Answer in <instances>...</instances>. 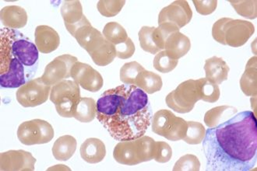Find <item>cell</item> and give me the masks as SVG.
<instances>
[{
  "label": "cell",
  "instance_id": "cell-1",
  "mask_svg": "<svg viewBox=\"0 0 257 171\" xmlns=\"http://www.w3.org/2000/svg\"><path fill=\"white\" fill-rule=\"evenodd\" d=\"M207 171H248L257 160L256 116L249 111L208 128L203 142Z\"/></svg>",
  "mask_w": 257,
  "mask_h": 171
},
{
  "label": "cell",
  "instance_id": "cell-2",
  "mask_svg": "<svg viewBox=\"0 0 257 171\" xmlns=\"http://www.w3.org/2000/svg\"><path fill=\"white\" fill-rule=\"evenodd\" d=\"M96 118L118 142L145 135L152 121L148 94L135 85H121L102 93Z\"/></svg>",
  "mask_w": 257,
  "mask_h": 171
},
{
  "label": "cell",
  "instance_id": "cell-3",
  "mask_svg": "<svg viewBox=\"0 0 257 171\" xmlns=\"http://www.w3.org/2000/svg\"><path fill=\"white\" fill-rule=\"evenodd\" d=\"M39 51L18 30H0V84L18 88L30 81L39 66Z\"/></svg>",
  "mask_w": 257,
  "mask_h": 171
},
{
  "label": "cell",
  "instance_id": "cell-4",
  "mask_svg": "<svg viewBox=\"0 0 257 171\" xmlns=\"http://www.w3.org/2000/svg\"><path fill=\"white\" fill-rule=\"evenodd\" d=\"M156 142L143 135L136 139L122 141L115 145L113 157L120 164L135 166L155 159Z\"/></svg>",
  "mask_w": 257,
  "mask_h": 171
},
{
  "label": "cell",
  "instance_id": "cell-5",
  "mask_svg": "<svg viewBox=\"0 0 257 171\" xmlns=\"http://www.w3.org/2000/svg\"><path fill=\"white\" fill-rule=\"evenodd\" d=\"M80 86L76 82L65 80L52 87L49 99L63 118H73L80 101Z\"/></svg>",
  "mask_w": 257,
  "mask_h": 171
},
{
  "label": "cell",
  "instance_id": "cell-6",
  "mask_svg": "<svg viewBox=\"0 0 257 171\" xmlns=\"http://www.w3.org/2000/svg\"><path fill=\"white\" fill-rule=\"evenodd\" d=\"M152 131L170 141L183 140L187 131V121L176 117L169 110H160L152 117Z\"/></svg>",
  "mask_w": 257,
  "mask_h": 171
},
{
  "label": "cell",
  "instance_id": "cell-7",
  "mask_svg": "<svg viewBox=\"0 0 257 171\" xmlns=\"http://www.w3.org/2000/svg\"><path fill=\"white\" fill-rule=\"evenodd\" d=\"M201 100L198 80H188L168 94L165 101L168 107L180 114L190 112L197 101Z\"/></svg>",
  "mask_w": 257,
  "mask_h": 171
},
{
  "label": "cell",
  "instance_id": "cell-8",
  "mask_svg": "<svg viewBox=\"0 0 257 171\" xmlns=\"http://www.w3.org/2000/svg\"><path fill=\"white\" fill-rule=\"evenodd\" d=\"M54 129L48 121L34 119L20 124L18 138L24 145H40L51 142L54 137Z\"/></svg>",
  "mask_w": 257,
  "mask_h": 171
},
{
  "label": "cell",
  "instance_id": "cell-9",
  "mask_svg": "<svg viewBox=\"0 0 257 171\" xmlns=\"http://www.w3.org/2000/svg\"><path fill=\"white\" fill-rule=\"evenodd\" d=\"M52 90L42 81V78L30 80L18 89L16 93L17 100L24 107H34L47 101Z\"/></svg>",
  "mask_w": 257,
  "mask_h": 171
},
{
  "label": "cell",
  "instance_id": "cell-10",
  "mask_svg": "<svg viewBox=\"0 0 257 171\" xmlns=\"http://www.w3.org/2000/svg\"><path fill=\"white\" fill-rule=\"evenodd\" d=\"M77 58L70 55L58 56L49 62L45 69L42 80L48 86H55L57 83L71 77V69Z\"/></svg>",
  "mask_w": 257,
  "mask_h": 171
},
{
  "label": "cell",
  "instance_id": "cell-11",
  "mask_svg": "<svg viewBox=\"0 0 257 171\" xmlns=\"http://www.w3.org/2000/svg\"><path fill=\"white\" fill-rule=\"evenodd\" d=\"M71 77L80 87L90 92L99 91L104 84L101 75L90 65L83 62H75L71 69Z\"/></svg>",
  "mask_w": 257,
  "mask_h": 171
},
{
  "label": "cell",
  "instance_id": "cell-12",
  "mask_svg": "<svg viewBox=\"0 0 257 171\" xmlns=\"http://www.w3.org/2000/svg\"><path fill=\"white\" fill-rule=\"evenodd\" d=\"M226 45L238 48L245 45L255 32L252 23L242 20L230 19L224 26Z\"/></svg>",
  "mask_w": 257,
  "mask_h": 171
},
{
  "label": "cell",
  "instance_id": "cell-13",
  "mask_svg": "<svg viewBox=\"0 0 257 171\" xmlns=\"http://www.w3.org/2000/svg\"><path fill=\"white\" fill-rule=\"evenodd\" d=\"M193 18V11L186 1L179 0L165 7L158 15V25L172 23L179 28L187 25Z\"/></svg>",
  "mask_w": 257,
  "mask_h": 171
},
{
  "label": "cell",
  "instance_id": "cell-14",
  "mask_svg": "<svg viewBox=\"0 0 257 171\" xmlns=\"http://www.w3.org/2000/svg\"><path fill=\"white\" fill-rule=\"evenodd\" d=\"M36 159L25 150H10L0 154V169L5 171H33Z\"/></svg>",
  "mask_w": 257,
  "mask_h": 171
},
{
  "label": "cell",
  "instance_id": "cell-15",
  "mask_svg": "<svg viewBox=\"0 0 257 171\" xmlns=\"http://www.w3.org/2000/svg\"><path fill=\"white\" fill-rule=\"evenodd\" d=\"M68 32L88 54L104 38L99 31L91 26L86 17L78 25L69 30Z\"/></svg>",
  "mask_w": 257,
  "mask_h": 171
},
{
  "label": "cell",
  "instance_id": "cell-16",
  "mask_svg": "<svg viewBox=\"0 0 257 171\" xmlns=\"http://www.w3.org/2000/svg\"><path fill=\"white\" fill-rule=\"evenodd\" d=\"M35 45L39 52L49 54L54 52L60 45V38L56 30L46 25L38 26L35 32Z\"/></svg>",
  "mask_w": 257,
  "mask_h": 171
},
{
  "label": "cell",
  "instance_id": "cell-17",
  "mask_svg": "<svg viewBox=\"0 0 257 171\" xmlns=\"http://www.w3.org/2000/svg\"><path fill=\"white\" fill-rule=\"evenodd\" d=\"M0 19L4 27L9 29L18 30L26 26L28 14L19 6H7L0 11Z\"/></svg>",
  "mask_w": 257,
  "mask_h": 171
},
{
  "label": "cell",
  "instance_id": "cell-18",
  "mask_svg": "<svg viewBox=\"0 0 257 171\" xmlns=\"http://www.w3.org/2000/svg\"><path fill=\"white\" fill-rule=\"evenodd\" d=\"M191 49V42L179 31H176L169 35L165 44V51L172 59L179 60L186 56Z\"/></svg>",
  "mask_w": 257,
  "mask_h": 171
},
{
  "label": "cell",
  "instance_id": "cell-19",
  "mask_svg": "<svg viewBox=\"0 0 257 171\" xmlns=\"http://www.w3.org/2000/svg\"><path fill=\"white\" fill-rule=\"evenodd\" d=\"M204 70L207 80L220 85L228 80L230 68L224 59L214 56L206 60Z\"/></svg>",
  "mask_w": 257,
  "mask_h": 171
},
{
  "label": "cell",
  "instance_id": "cell-20",
  "mask_svg": "<svg viewBox=\"0 0 257 171\" xmlns=\"http://www.w3.org/2000/svg\"><path fill=\"white\" fill-rule=\"evenodd\" d=\"M80 155L82 159L88 163H97L101 162L106 155L105 145L101 140L90 138L85 140L80 146Z\"/></svg>",
  "mask_w": 257,
  "mask_h": 171
},
{
  "label": "cell",
  "instance_id": "cell-21",
  "mask_svg": "<svg viewBox=\"0 0 257 171\" xmlns=\"http://www.w3.org/2000/svg\"><path fill=\"white\" fill-rule=\"evenodd\" d=\"M89 55L97 66H108L116 57L115 45L110 43L104 38L94 47Z\"/></svg>",
  "mask_w": 257,
  "mask_h": 171
},
{
  "label": "cell",
  "instance_id": "cell-22",
  "mask_svg": "<svg viewBox=\"0 0 257 171\" xmlns=\"http://www.w3.org/2000/svg\"><path fill=\"white\" fill-rule=\"evenodd\" d=\"M60 11L67 31L78 25L85 18L80 1H64Z\"/></svg>",
  "mask_w": 257,
  "mask_h": 171
},
{
  "label": "cell",
  "instance_id": "cell-23",
  "mask_svg": "<svg viewBox=\"0 0 257 171\" xmlns=\"http://www.w3.org/2000/svg\"><path fill=\"white\" fill-rule=\"evenodd\" d=\"M257 59L251 58L247 62L245 72L240 80V87L244 94L255 97L257 94Z\"/></svg>",
  "mask_w": 257,
  "mask_h": 171
},
{
  "label": "cell",
  "instance_id": "cell-24",
  "mask_svg": "<svg viewBox=\"0 0 257 171\" xmlns=\"http://www.w3.org/2000/svg\"><path fill=\"white\" fill-rule=\"evenodd\" d=\"M237 113V109L232 106H219L206 112L204 122L209 128H214L228 121Z\"/></svg>",
  "mask_w": 257,
  "mask_h": 171
},
{
  "label": "cell",
  "instance_id": "cell-25",
  "mask_svg": "<svg viewBox=\"0 0 257 171\" xmlns=\"http://www.w3.org/2000/svg\"><path fill=\"white\" fill-rule=\"evenodd\" d=\"M77 140L72 135L59 137L52 147V154L56 159L67 161L73 156L77 149Z\"/></svg>",
  "mask_w": 257,
  "mask_h": 171
},
{
  "label": "cell",
  "instance_id": "cell-26",
  "mask_svg": "<svg viewBox=\"0 0 257 171\" xmlns=\"http://www.w3.org/2000/svg\"><path fill=\"white\" fill-rule=\"evenodd\" d=\"M135 86L144 90L147 94H152L162 90L163 83L159 75L144 69L138 75Z\"/></svg>",
  "mask_w": 257,
  "mask_h": 171
},
{
  "label": "cell",
  "instance_id": "cell-27",
  "mask_svg": "<svg viewBox=\"0 0 257 171\" xmlns=\"http://www.w3.org/2000/svg\"><path fill=\"white\" fill-rule=\"evenodd\" d=\"M97 104L95 100L90 97H81L73 118L83 123H89L96 118Z\"/></svg>",
  "mask_w": 257,
  "mask_h": 171
},
{
  "label": "cell",
  "instance_id": "cell-28",
  "mask_svg": "<svg viewBox=\"0 0 257 171\" xmlns=\"http://www.w3.org/2000/svg\"><path fill=\"white\" fill-rule=\"evenodd\" d=\"M103 36L115 46L125 42L128 38L125 28L116 22H109L104 26Z\"/></svg>",
  "mask_w": 257,
  "mask_h": 171
},
{
  "label": "cell",
  "instance_id": "cell-29",
  "mask_svg": "<svg viewBox=\"0 0 257 171\" xmlns=\"http://www.w3.org/2000/svg\"><path fill=\"white\" fill-rule=\"evenodd\" d=\"M180 28L172 23H163L153 31V40L157 48L160 51L165 50V44L169 35L176 31H179Z\"/></svg>",
  "mask_w": 257,
  "mask_h": 171
},
{
  "label": "cell",
  "instance_id": "cell-30",
  "mask_svg": "<svg viewBox=\"0 0 257 171\" xmlns=\"http://www.w3.org/2000/svg\"><path fill=\"white\" fill-rule=\"evenodd\" d=\"M198 82L201 100L208 103L217 102L221 95L218 85L209 81L206 78H201Z\"/></svg>",
  "mask_w": 257,
  "mask_h": 171
},
{
  "label": "cell",
  "instance_id": "cell-31",
  "mask_svg": "<svg viewBox=\"0 0 257 171\" xmlns=\"http://www.w3.org/2000/svg\"><path fill=\"white\" fill-rule=\"evenodd\" d=\"M187 131L183 141L190 145L202 143L206 135V128L203 124L196 121H187Z\"/></svg>",
  "mask_w": 257,
  "mask_h": 171
},
{
  "label": "cell",
  "instance_id": "cell-32",
  "mask_svg": "<svg viewBox=\"0 0 257 171\" xmlns=\"http://www.w3.org/2000/svg\"><path fill=\"white\" fill-rule=\"evenodd\" d=\"M145 68L137 62L125 63L120 69V80L125 85H135L138 75Z\"/></svg>",
  "mask_w": 257,
  "mask_h": 171
},
{
  "label": "cell",
  "instance_id": "cell-33",
  "mask_svg": "<svg viewBox=\"0 0 257 171\" xmlns=\"http://www.w3.org/2000/svg\"><path fill=\"white\" fill-rule=\"evenodd\" d=\"M155 28V27H143L140 30L139 34H138L141 49L145 52H149V53L153 54V55L161 52L157 48L156 45H155L153 40V35H153Z\"/></svg>",
  "mask_w": 257,
  "mask_h": 171
},
{
  "label": "cell",
  "instance_id": "cell-34",
  "mask_svg": "<svg viewBox=\"0 0 257 171\" xmlns=\"http://www.w3.org/2000/svg\"><path fill=\"white\" fill-rule=\"evenodd\" d=\"M179 60L172 59L165 50L157 53L154 59L153 66L156 70L162 73H168L176 69Z\"/></svg>",
  "mask_w": 257,
  "mask_h": 171
},
{
  "label": "cell",
  "instance_id": "cell-35",
  "mask_svg": "<svg viewBox=\"0 0 257 171\" xmlns=\"http://www.w3.org/2000/svg\"><path fill=\"white\" fill-rule=\"evenodd\" d=\"M237 14L247 19H255L257 17L256 1H229Z\"/></svg>",
  "mask_w": 257,
  "mask_h": 171
},
{
  "label": "cell",
  "instance_id": "cell-36",
  "mask_svg": "<svg viewBox=\"0 0 257 171\" xmlns=\"http://www.w3.org/2000/svg\"><path fill=\"white\" fill-rule=\"evenodd\" d=\"M125 4V1H106V0H101L97 3V11H99L101 15L105 18H112L117 14H119L120 11H122L124 5Z\"/></svg>",
  "mask_w": 257,
  "mask_h": 171
},
{
  "label": "cell",
  "instance_id": "cell-37",
  "mask_svg": "<svg viewBox=\"0 0 257 171\" xmlns=\"http://www.w3.org/2000/svg\"><path fill=\"white\" fill-rule=\"evenodd\" d=\"M200 169V162L196 155L186 154L183 155L174 166V171H199Z\"/></svg>",
  "mask_w": 257,
  "mask_h": 171
},
{
  "label": "cell",
  "instance_id": "cell-38",
  "mask_svg": "<svg viewBox=\"0 0 257 171\" xmlns=\"http://www.w3.org/2000/svg\"><path fill=\"white\" fill-rule=\"evenodd\" d=\"M172 156V149L167 142H156V152H155V160L158 162H169Z\"/></svg>",
  "mask_w": 257,
  "mask_h": 171
},
{
  "label": "cell",
  "instance_id": "cell-39",
  "mask_svg": "<svg viewBox=\"0 0 257 171\" xmlns=\"http://www.w3.org/2000/svg\"><path fill=\"white\" fill-rule=\"evenodd\" d=\"M115 52H116V57L121 59H128L134 56L136 48L134 42L131 38H127L125 42L115 45Z\"/></svg>",
  "mask_w": 257,
  "mask_h": 171
},
{
  "label": "cell",
  "instance_id": "cell-40",
  "mask_svg": "<svg viewBox=\"0 0 257 171\" xmlns=\"http://www.w3.org/2000/svg\"><path fill=\"white\" fill-rule=\"evenodd\" d=\"M231 18H224L219 19L213 25L212 36L214 40L223 45H226L224 40V26Z\"/></svg>",
  "mask_w": 257,
  "mask_h": 171
},
{
  "label": "cell",
  "instance_id": "cell-41",
  "mask_svg": "<svg viewBox=\"0 0 257 171\" xmlns=\"http://www.w3.org/2000/svg\"><path fill=\"white\" fill-rule=\"evenodd\" d=\"M193 3L197 13L201 15H210L217 9V1L216 0H208V1L194 0Z\"/></svg>",
  "mask_w": 257,
  "mask_h": 171
}]
</instances>
